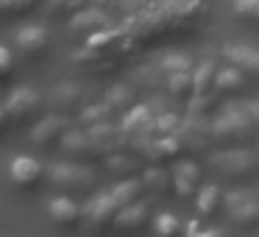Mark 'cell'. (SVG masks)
Here are the masks:
<instances>
[{"label":"cell","instance_id":"1","mask_svg":"<svg viewBox=\"0 0 259 237\" xmlns=\"http://www.w3.org/2000/svg\"><path fill=\"white\" fill-rule=\"evenodd\" d=\"M253 134V114L242 109H226V114L212 126V140L223 145H242Z\"/></svg>","mask_w":259,"mask_h":237},{"label":"cell","instance_id":"2","mask_svg":"<svg viewBox=\"0 0 259 237\" xmlns=\"http://www.w3.org/2000/svg\"><path fill=\"white\" fill-rule=\"evenodd\" d=\"M214 165L220 168V173H226L229 179H251L256 176L259 170V159L253 156L248 148H231V151H223L212 159Z\"/></svg>","mask_w":259,"mask_h":237},{"label":"cell","instance_id":"3","mask_svg":"<svg viewBox=\"0 0 259 237\" xmlns=\"http://www.w3.org/2000/svg\"><path fill=\"white\" fill-rule=\"evenodd\" d=\"M39 109V95L28 87H20L9 95V101L3 103V129H12L14 123H23Z\"/></svg>","mask_w":259,"mask_h":237},{"label":"cell","instance_id":"4","mask_svg":"<svg viewBox=\"0 0 259 237\" xmlns=\"http://www.w3.org/2000/svg\"><path fill=\"white\" fill-rule=\"evenodd\" d=\"M226 207H229V215L237 226H245V229H253L259 223V201L248 192H231L226 198Z\"/></svg>","mask_w":259,"mask_h":237},{"label":"cell","instance_id":"5","mask_svg":"<svg viewBox=\"0 0 259 237\" xmlns=\"http://www.w3.org/2000/svg\"><path fill=\"white\" fill-rule=\"evenodd\" d=\"M51 179L56 187H67V190H90L92 187V170L78 168V165H53Z\"/></svg>","mask_w":259,"mask_h":237},{"label":"cell","instance_id":"6","mask_svg":"<svg viewBox=\"0 0 259 237\" xmlns=\"http://www.w3.org/2000/svg\"><path fill=\"white\" fill-rule=\"evenodd\" d=\"M117 201H114V192H103V195H95L92 198V204L87 207V215H90V223L95 226L98 231L109 229V226H114V220H117Z\"/></svg>","mask_w":259,"mask_h":237},{"label":"cell","instance_id":"7","mask_svg":"<svg viewBox=\"0 0 259 237\" xmlns=\"http://www.w3.org/2000/svg\"><path fill=\"white\" fill-rule=\"evenodd\" d=\"M9 173H12V181L20 190H34L42 181V165L34 156H14Z\"/></svg>","mask_w":259,"mask_h":237},{"label":"cell","instance_id":"8","mask_svg":"<svg viewBox=\"0 0 259 237\" xmlns=\"http://www.w3.org/2000/svg\"><path fill=\"white\" fill-rule=\"evenodd\" d=\"M14 48H17L23 56L28 59H36L45 53L48 48V31L42 25H28V28H20L14 34Z\"/></svg>","mask_w":259,"mask_h":237},{"label":"cell","instance_id":"9","mask_svg":"<svg viewBox=\"0 0 259 237\" xmlns=\"http://www.w3.org/2000/svg\"><path fill=\"white\" fill-rule=\"evenodd\" d=\"M106 28H109V17L103 12H98V9H81L70 20V31L75 36H95Z\"/></svg>","mask_w":259,"mask_h":237},{"label":"cell","instance_id":"10","mask_svg":"<svg viewBox=\"0 0 259 237\" xmlns=\"http://www.w3.org/2000/svg\"><path fill=\"white\" fill-rule=\"evenodd\" d=\"M151 220V204L145 201H134L128 207H123L117 212V220H114V229L120 231H142Z\"/></svg>","mask_w":259,"mask_h":237},{"label":"cell","instance_id":"11","mask_svg":"<svg viewBox=\"0 0 259 237\" xmlns=\"http://www.w3.org/2000/svg\"><path fill=\"white\" fill-rule=\"evenodd\" d=\"M173 187L181 198H192L201 190V168L195 162H179L173 170Z\"/></svg>","mask_w":259,"mask_h":237},{"label":"cell","instance_id":"12","mask_svg":"<svg viewBox=\"0 0 259 237\" xmlns=\"http://www.w3.org/2000/svg\"><path fill=\"white\" fill-rule=\"evenodd\" d=\"M64 134H67V120L53 114V117H45L39 126H34L31 140H34V145H56L64 140Z\"/></svg>","mask_w":259,"mask_h":237},{"label":"cell","instance_id":"13","mask_svg":"<svg viewBox=\"0 0 259 237\" xmlns=\"http://www.w3.org/2000/svg\"><path fill=\"white\" fill-rule=\"evenodd\" d=\"M48 215H51V220H53L56 226H62V229H73V226H78V220H81L78 204L70 201L67 195L53 198V201L48 204Z\"/></svg>","mask_w":259,"mask_h":237},{"label":"cell","instance_id":"14","mask_svg":"<svg viewBox=\"0 0 259 237\" xmlns=\"http://www.w3.org/2000/svg\"><path fill=\"white\" fill-rule=\"evenodd\" d=\"M181 140L179 137H159V140H153L151 145L145 148V156L151 159V162H156V165H170V162H176L179 159V153H181Z\"/></svg>","mask_w":259,"mask_h":237},{"label":"cell","instance_id":"15","mask_svg":"<svg viewBox=\"0 0 259 237\" xmlns=\"http://www.w3.org/2000/svg\"><path fill=\"white\" fill-rule=\"evenodd\" d=\"M223 59L234 67L245 70L251 78H259V53L251 51V48H242V45H226L223 48Z\"/></svg>","mask_w":259,"mask_h":237},{"label":"cell","instance_id":"16","mask_svg":"<svg viewBox=\"0 0 259 237\" xmlns=\"http://www.w3.org/2000/svg\"><path fill=\"white\" fill-rule=\"evenodd\" d=\"M248 78L251 75L245 73V70L234 67V64H229V67L218 70V81H214V92H223V95H237V92H242L248 87Z\"/></svg>","mask_w":259,"mask_h":237},{"label":"cell","instance_id":"17","mask_svg":"<svg viewBox=\"0 0 259 237\" xmlns=\"http://www.w3.org/2000/svg\"><path fill=\"white\" fill-rule=\"evenodd\" d=\"M62 148L70 153V156H75V159H90L92 156V148H98V145H95V140L90 137V131H87V134L75 131V134H64Z\"/></svg>","mask_w":259,"mask_h":237},{"label":"cell","instance_id":"18","mask_svg":"<svg viewBox=\"0 0 259 237\" xmlns=\"http://www.w3.org/2000/svg\"><path fill=\"white\" fill-rule=\"evenodd\" d=\"M223 207V192L218 187H203L198 190V198H195V209L201 218H214Z\"/></svg>","mask_w":259,"mask_h":237},{"label":"cell","instance_id":"19","mask_svg":"<svg viewBox=\"0 0 259 237\" xmlns=\"http://www.w3.org/2000/svg\"><path fill=\"white\" fill-rule=\"evenodd\" d=\"M214 81H218V67H214V62H203L201 70L195 73V98H192V101L209 98V92L214 90Z\"/></svg>","mask_w":259,"mask_h":237},{"label":"cell","instance_id":"20","mask_svg":"<svg viewBox=\"0 0 259 237\" xmlns=\"http://www.w3.org/2000/svg\"><path fill=\"white\" fill-rule=\"evenodd\" d=\"M145 190V184H142V179H125L120 181L117 187H114V201H117V207H128V204H134L137 198H140V192Z\"/></svg>","mask_w":259,"mask_h":237},{"label":"cell","instance_id":"21","mask_svg":"<svg viewBox=\"0 0 259 237\" xmlns=\"http://www.w3.org/2000/svg\"><path fill=\"white\" fill-rule=\"evenodd\" d=\"M170 92L181 101H192L195 98V75L190 73H173L170 75Z\"/></svg>","mask_w":259,"mask_h":237},{"label":"cell","instance_id":"22","mask_svg":"<svg viewBox=\"0 0 259 237\" xmlns=\"http://www.w3.org/2000/svg\"><path fill=\"white\" fill-rule=\"evenodd\" d=\"M142 184H145V190H153V192H167V190H170V184H173V176H170L164 168L145 170V173H142Z\"/></svg>","mask_w":259,"mask_h":237},{"label":"cell","instance_id":"23","mask_svg":"<svg viewBox=\"0 0 259 237\" xmlns=\"http://www.w3.org/2000/svg\"><path fill=\"white\" fill-rule=\"evenodd\" d=\"M151 126H156V123L151 120V114H148L145 106H137L134 112H128V114H125V120H123V131H125V134H131V131H148Z\"/></svg>","mask_w":259,"mask_h":237},{"label":"cell","instance_id":"24","mask_svg":"<svg viewBox=\"0 0 259 237\" xmlns=\"http://www.w3.org/2000/svg\"><path fill=\"white\" fill-rule=\"evenodd\" d=\"M234 14L240 20L259 25V0H234Z\"/></svg>","mask_w":259,"mask_h":237},{"label":"cell","instance_id":"25","mask_svg":"<svg viewBox=\"0 0 259 237\" xmlns=\"http://www.w3.org/2000/svg\"><path fill=\"white\" fill-rule=\"evenodd\" d=\"M156 231L162 237H173V234H179L181 231V223H179V218H176L173 212H162L156 218Z\"/></svg>","mask_w":259,"mask_h":237},{"label":"cell","instance_id":"26","mask_svg":"<svg viewBox=\"0 0 259 237\" xmlns=\"http://www.w3.org/2000/svg\"><path fill=\"white\" fill-rule=\"evenodd\" d=\"M109 114H112V103H98V106H90L84 112V123L98 126V123H109Z\"/></svg>","mask_w":259,"mask_h":237},{"label":"cell","instance_id":"27","mask_svg":"<svg viewBox=\"0 0 259 237\" xmlns=\"http://www.w3.org/2000/svg\"><path fill=\"white\" fill-rule=\"evenodd\" d=\"M39 0H0V9L6 17H14V14H25L36 6Z\"/></svg>","mask_w":259,"mask_h":237},{"label":"cell","instance_id":"28","mask_svg":"<svg viewBox=\"0 0 259 237\" xmlns=\"http://www.w3.org/2000/svg\"><path fill=\"white\" fill-rule=\"evenodd\" d=\"M81 98V87H73V84H64V87H59L56 92H53V103L56 106H73V101H78Z\"/></svg>","mask_w":259,"mask_h":237},{"label":"cell","instance_id":"29","mask_svg":"<svg viewBox=\"0 0 259 237\" xmlns=\"http://www.w3.org/2000/svg\"><path fill=\"white\" fill-rule=\"evenodd\" d=\"M48 3H51L53 14H75L84 6V0H48Z\"/></svg>","mask_w":259,"mask_h":237},{"label":"cell","instance_id":"30","mask_svg":"<svg viewBox=\"0 0 259 237\" xmlns=\"http://www.w3.org/2000/svg\"><path fill=\"white\" fill-rule=\"evenodd\" d=\"M12 73H14L12 51H9V48H0V78H3V84H9V81H12Z\"/></svg>","mask_w":259,"mask_h":237},{"label":"cell","instance_id":"31","mask_svg":"<svg viewBox=\"0 0 259 237\" xmlns=\"http://www.w3.org/2000/svg\"><path fill=\"white\" fill-rule=\"evenodd\" d=\"M109 103H112V109L114 106H131L134 103V98H131V92L128 90H114V92H109Z\"/></svg>","mask_w":259,"mask_h":237},{"label":"cell","instance_id":"32","mask_svg":"<svg viewBox=\"0 0 259 237\" xmlns=\"http://www.w3.org/2000/svg\"><path fill=\"white\" fill-rule=\"evenodd\" d=\"M164 70H170V75L173 73H190V62H187L184 56H170L167 62H164Z\"/></svg>","mask_w":259,"mask_h":237},{"label":"cell","instance_id":"33","mask_svg":"<svg viewBox=\"0 0 259 237\" xmlns=\"http://www.w3.org/2000/svg\"><path fill=\"white\" fill-rule=\"evenodd\" d=\"M109 165L117 168L114 173H128V170H137V162L131 156H112V159H109Z\"/></svg>","mask_w":259,"mask_h":237},{"label":"cell","instance_id":"34","mask_svg":"<svg viewBox=\"0 0 259 237\" xmlns=\"http://www.w3.org/2000/svg\"><path fill=\"white\" fill-rule=\"evenodd\" d=\"M251 114H253V120H259V106H251Z\"/></svg>","mask_w":259,"mask_h":237}]
</instances>
